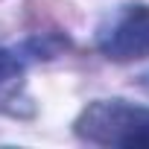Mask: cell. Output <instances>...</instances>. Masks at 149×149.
<instances>
[{"instance_id": "cell-1", "label": "cell", "mask_w": 149, "mask_h": 149, "mask_svg": "<svg viewBox=\"0 0 149 149\" xmlns=\"http://www.w3.org/2000/svg\"><path fill=\"white\" fill-rule=\"evenodd\" d=\"M88 137L102 134V143L126 149H149V108H132L123 102H100L88 111Z\"/></svg>"}, {"instance_id": "cell-2", "label": "cell", "mask_w": 149, "mask_h": 149, "mask_svg": "<svg viewBox=\"0 0 149 149\" xmlns=\"http://www.w3.org/2000/svg\"><path fill=\"white\" fill-rule=\"evenodd\" d=\"M100 50L111 61L149 58V6H132L100 41Z\"/></svg>"}, {"instance_id": "cell-3", "label": "cell", "mask_w": 149, "mask_h": 149, "mask_svg": "<svg viewBox=\"0 0 149 149\" xmlns=\"http://www.w3.org/2000/svg\"><path fill=\"white\" fill-rule=\"evenodd\" d=\"M21 70H24V56L18 50H0V82L12 79Z\"/></svg>"}]
</instances>
